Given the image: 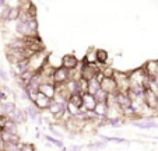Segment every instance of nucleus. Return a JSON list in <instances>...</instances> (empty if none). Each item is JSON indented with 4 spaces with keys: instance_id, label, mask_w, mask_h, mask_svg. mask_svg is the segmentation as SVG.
Returning a JSON list of instances; mask_svg holds the SVG:
<instances>
[{
    "instance_id": "nucleus-1",
    "label": "nucleus",
    "mask_w": 158,
    "mask_h": 151,
    "mask_svg": "<svg viewBox=\"0 0 158 151\" xmlns=\"http://www.w3.org/2000/svg\"><path fill=\"white\" fill-rule=\"evenodd\" d=\"M49 55H46V52L44 50H39V52H35L34 55H31L28 57V70L32 71V73H36L38 70H41L45 66V63L48 62Z\"/></svg>"
},
{
    "instance_id": "nucleus-2",
    "label": "nucleus",
    "mask_w": 158,
    "mask_h": 151,
    "mask_svg": "<svg viewBox=\"0 0 158 151\" xmlns=\"http://www.w3.org/2000/svg\"><path fill=\"white\" fill-rule=\"evenodd\" d=\"M70 80V70L69 69L63 67V66H57L53 69L52 73V81L55 83V86L57 84H64Z\"/></svg>"
},
{
    "instance_id": "nucleus-3",
    "label": "nucleus",
    "mask_w": 158,
    "mask_h": 151,
    "mask_svg": "<svg viewBox=\"0 0 158 151\" xmlns=\"http://www.w3.org/2000/svg\"><path fill=\"white\" fill-rule=\"evenodd\" d=\"M66 105H67V101H59V99L52 98L51 104H49V107H48V111L55 115L56 122H59L60 118L63 116V113L66 112Z\"/></svg>"
},
{
    "instance_id": "nucleus-4",
    "label": "nucleus",
    "mask_w": 158,
    "mask_h": 151,
    "mask_svg": "<svg viewBox=\"0 0 158 151\" xmlns=\"http://www.w3.org/2000/svg\"><path fill=\"white\" fill-rule=\"evenodd\" d=\"M114 78L116 80L118 91H127L129 90V71H119L115 70Z\"/></svg>"
},
{
    "instance_id": "nucleus-5",
    "label": "nucleus",
    "mask_w": 158,
    "mask_h": 151,
    "mask_svg": "<svg viewBox=\"0 0 158 151\" xmlns=\"http://www.w3.org/2000/svg\"><path fill=\"white\" fill-rule=\"evenodd\" d=\"M130 122H131V124H133L134 128H139V129H141V130L155 129L158 126V123L152 118H143L141 120L140 119H133V120H130Z\"/></svg>"
},
{
    "instance_id": "nucleus-6",
    "label": "nucleus",
    "mask_w": 158,
    "mask_h": 151,
    "mask_svg": "<svg viewBox=\"0 0 158 151\" xmlns=\"http://www.w3.org/2000/svg\"><path fill=\"white\" fill-rule=\"evenodd\" d=\"M51 101H52V98L46 97L45 94H42V92L38 91V92H36V95H35V99H34L32 104L35 105V107L42 112V111H46V109H48L49 104H51Z\"/></svg>"
},
{
    "instance_id": "nucleus-7",
    "label": "nucleus",
    "mask_w": 158,
    "mask_h": 151,
    "mask_svg": "<svg viewBox=\"0 0 158 151\" xmlns=\"http://www.w3.org/2000/svg\"><path fill=\"white\" fill-rule=\"evenodd\" d=\"M99 84H101V88L104 90V91H106L108 94H115V92H118V84L114 77H102Z\"/></svg>"
},
{
    "instance_id": "nucleus-8",
    "label": "nucleus",
    "mask_w": 158,
    "mask_h": 151,
    "mask_svg": "<svg viewBox=\"0 0 158 151\" xmlns=\"http://www.w3.org/2000/svg\"><path fill=\"white\" fill-rule=\"evenodd\" d=\"M78 59L74 56L73 53H67V55H63L62 60H60V66L69 69V70H74V69L78 67Z\"/></svg>"
},
{
    "instance_id": "nucleus-9",
    "label": "nucleus",
    "mask_w": 158,
    "mask_h": 151,
    "mask_svg": "<svg viewBox=\"0 0 158 151\" xmlns=\"http://www.w3.org/2000/svg\"><path fill=\"white\" fill-rule=\"evenodd\" d=\"M38 91L45 94L49 98H53L55 95H56V86H55L53 81H44V83L39 84Z\"/></svg>"
},
{
    "instance_id": "nucleus-10",
    "label": "nucleus",
    "mask_w": 158,
    "mask_h": 151,
    "mask_svg": "<svg viewBox=\"0 0 158 151\" xmlns=\"http://www.w3.org/2000/svg\"><path fill=\"white\" fill-rule=\"evenodd\" d=\"M141 67L144 69L146 74L150 78H154L158 74V60H148V62H146Z\"/></svg>"
},
{
    "instance_id": "nucleus-11",
    "label": "nucleus",
    "mask_w": 158,
    "mask_h": 151,
    "mask_svg": "<svg viewBox=\"0 0 158 151\" xmlns=\"http://www.w3.org/2000/svg\"><path fill=\"white\" fill-rule=\"evenodd\" d=\"M10 118H11L17 124H20V126L21 124H25L28 120V116H27L25 109H20V108H15V111L13 112V115L10 116Z\"/></svg>"
},
{
    "instance_id": "nucleus-12",
    "label": "nucleus",
    "mask_w": 158,
    "mask_h": 151,
    "mask_svg": "<svg viewBox=\"0 0 158 151\" xmlns=\"http://www.w3.org/2000/svg\"><path fill=\"white\" fill-rule=\"evenodd\" d=\"M95 104H97V101H95V98H94V95L89 94V92H84L83 94V105H81V108L85 109V111H94Z\"/></svg>"
},
{
    "instance_id": "nucleus-13",
    "label": "nucleus",
    "mask_w": 158,
    "mask_h": 151,
    "mask_svg": "<svg viewBox=\"0 0 158 151\" xmlns=\"http://www.w3.org/2000/svg\"><path fill=\"white\" fill-rule=\"evenodd\" d=\"M15 104L14 101H2L0 102V115H7L11 116L13 112L15 111Z\"/></svg>"
},
{
    "instance_id": "nucleus-14",
    "label": "nucleus",
    "mask_w": 158,
    "mask_h": 151,
    "mask_svg": "<svg viewBox=\"0 0 158 151\" xmlns=\"http://www.w3.org/2000/svg\"><path fill=\"white\" fill-rule=\"evenodd\" d=\"M2 130H6L9 133H13V134H20V124H17L11 118L7 119L6 124H4V128Z\"/></svg>"
},
{
    "instance_id": "nucleus-15",
    "label": "nucleus",
    "mask_w": 158,
    "mask_h": 151,
    "mask_svg": "<svg viewBox=\"0 0 158 151\" xmlns=\"http://www.w3.org/2000/svg\"><path fill=\"white\" fill-rule=\"evenodd\" d=\"M0 136L3 139L4 144L6 143H20L21 139H20V134H13V133H9L6 130H0Z\"/></svg>"
},
{
    "instance_id": "nucleus-16",
    "label": "nucleus",
    "mask_w": 158,
    "mask_h": 151,
    "mask_svg": "<svg viewBox=\"0 0 158 151\" xmlns=\"http://www.w3.org/2000/svg\"><path fill=\"white\" fill-rule=\"evenodd\" d=\"M25 112H27L28 119H31V120H35V122L38 120L39 116H41V111H39L34 104H31L30 107L25 108Z\"/></svg>"
},
{
    "instance_id": "nucleus-17",
    "label": "nucleus",
    "mask_w": 158,
    "mask_h": 151,
    "mask_svg": "<svg viewBox=\"0 0 158 151\" xmlns=\"http://www.w3.org/2000/svg\"><path fill=\"white\" fill-rule=\"evenodd\" d=\"M10 9H11V6H9V4H4V6L0 7V25L10 23V21H9Z\"/></svg>"
},
{
    "instance_id": "nucleus-18",
    "label": "nucleus",
    "mask_w": 158,
    "mask_h": 151,
    "mask_svg": "<svg viewBox=\"0 0 158 151\" xmlns=\"http://www.w3.org/2000/svg\"><path fill=\"white\" fill-rule=\"evenodd\" d=\"M101 88V84H99V81L97 80L95 77L91 78V80H88V86H87V92H89V94H95L98 90Z\"/></svg>"
},
{
    "instance_id": "nucleus-19",
    "label": "nucleus",
    "mask_w": 158,
    "mask_h": 151,
    "mask_svg": "<svg viewBox=\"0 0 158 151\" xmlns=\"http://www.w3.org/2000/svg\"><path fill=\"white\" fill-rule=\"evenodd\" d=\"M44 139L46 140V141H49V143H52L53 145H56L57 148H60V150H63V151H66L67 148L63 145V141L60 139H57V137H53V136H49V134H45L44 136Z\"/></svg>"
},
{
    "instance_id": "nucleus-20",
    "label": "nucleus",
    "mask_w": 158,
    "mask_h": 151,
    "mask_svg": "<svg viewBox=\"0 0 158 151\" xmlns=\"http://www.w3.org/2000/svg\"><path fill=\"white\" fill-rule=\"evenodd\" d=\"M69 102H72L73 105H77V107L81 108V105H83V94L81 92H73V94L69 95Z\"/></svg>"
},
{
    "instance_id": "nucleus-21",
    "label": "nucleus",
    "mask_w": 158,
    "mask_h": 151,
    "mask_svg": "<svg viewBox=\"0 0 158 151\" xmlns=\"http://www.w3.org/2000/svg\"><path fill=\"white\" fill-rule=\"evenodd\" d=\"M83 60L87 63H97V49L95 48H91V49L87 50V53L84 55Z\"/></svg>"
},
{
    "instance_id": "nucleus-22",
    "label": "nucleus",
    "mask_w": 158,
    "mask_h": 151,
    "mask_svg": "<svg viewBox=\"0 0 158 151\" xmlns=\"http://www.w3.org/2000/svg\"><path fill=\"white\" fill-rule=\"evenodd\" d=\"M109 60V55L105 49H97V62L101 65H106Z\"/></svg>"
},
{
    "instance_id": "nucleus-23",
    "label": "nucleus",
    "mask_w": 158,
    "mask_h": 151,
    "mask_svg": "<svg viewBox=\"0 0 158 151\" xmlns=\"http://www.w3.org/2000/svg\"><path fill=\"white\" fill-rule=\"evenodd\" d=\"M94 112H95L98 116H106V112H108L106 102H97L95 108H94Z\"/></svg>"
},
{
    "instance_id": "nucleus-24",
    "label": "nucleus",
    "mask_w": 158,
    "mask_h": 151,
    "mask_svg": "<svg viewBox=\"0 0 158 151\" xmlns=\"http://www.w3.org/2000/svg\"><path fill=\"white\" fill-rule=\"evenodd\" d=\"M102 73V76L104 77H114V73H115V69L114 66H109L106 63V65H102L101 66V70H99Z\"/></svg>"
},
{
    "instance_id": "nucleus-25",
    "label": "nucleus",
    "mask_w": 158,
    "mask_h": 151,
    "mask_svg": "<svg viewBox=\"0 0 158 151\" xmlns=\"http://www.w3.org/2000/svg\"><path fill=\"white\" fill-rule=\"evenodd\" d=\"M94 98H95L97 102H106V98H108V92L104 91L102 88H99L98 91L94 94Z\"/></svg>"
},
{
    "instance_id": "nucleus-26",
    "label": "nucleus",
    "mask_w": 158,
    "mask_h": 151,
    "mask_svg": "<svg viewBox=\"0 0 158 151\" xmlns=\"http://www.w3.org/2000/svg\"><path fill=\"white\" fill-rule=\"evenodd\" d=\"M3 151H21V141L20 143H6Z\"/></svg>"
},
{
    "instance_id": "nucleus-27",
    "label": "nucleus",
    "mask_w": 158,
    "mask_h": 151,
    "mask_svg": "<svg viewBox=\"0 0 158 151\" xmlns=\"http://www.w3.org/2000/svg\"><path fill=\"white\" fill-rule=\"evenodd\" d=\"M106 147V143L102 141V140H99V141L97 143H91V144H88V150H104V148Z\"/></svg>"
},
{
    "instance_id": "nucleus-28",
    "label": "nucleus",
    "mask_w": 158,
    "mask_h": 151,
    "mask_svg": "<svg viewBox=\"0 0 158 151\" xmlns=\"http://www.w3.org/2000/svg\"><path fill=\"white\" fill-rule=\"evenodd\" d=\"M18 15H20V9L15 6H13L11 9H10V15H9V21L10 23H13V21L18 20Z\"/></svg>"
},
{
    "instance_id": "nucleus-29",
    "label": "nucleus",
    "mask_w": 158,
    "mask_h": 151,
    "mask_svg": "<svg viewBox=\"0 0 158 151\" xmlns=\"http://www.w3.org/2000/svg\"><path fill=\"white\" fill-rule=\"evenodd\" d=\"M36 147L32 143H21V151H35Z\"/></svg>"
},
{
    "instance_id": "nucleus-30",
    "label": "nucleus",
    "mask_w": 158,
    "mask_h": 151,
    "mask_svg": "<svg viewBox=\"0 0 158 151\" xmlns=\"http://www.w3.org/2000/svg\"><path fill=\"white\" fill-rule=\"evenodd\" d=\"M0 80L3 81V83H9V81H10L9 74H7V71L4 70L3 67H0Z\"/></svg>"
},
{
    "instance_id": "nucleus-31",
    "label": "nucleus",
    "mask_w": 158,
    "mask_h": 151,
    "mask_svg": "<svg viewBox=\"0 0 158 151\" xmlns=\"http://www.w3.org/2000/svg\"><path fill=\"white\" fill-rule=\"evenodd\" d=\"M110 143H127L125 139H122V137H110Z\"/></svg>"
},
{
    "instance_id": "nucleus-32",
    "label": "nucleus",
    "mask_w": 158,
    "mask_h": 151,
    "mask_svg": "<svg viewBox=\"0 0 158 151\" xmlns=\"http://www.w3.org/2000/svg\"><path fill=\"white\" fill-rule=\"evenodd\" d=\"M69 150L70 151H80V150H83V147H81V145H72V147H69Z\"/></svg>"
},
{
    "instance_id": "nucleus-33",
    "label": "nucleus",
    "mask_w": 158,
    "mask_h": 151,
    "mask_svg": "<svg viewBox=\"0 0 158 151\" xmlns=\"http://www.w3.org/2000/svg\"><path fill=\"white\" fill-rule=\"evenodd\" d=\"M3 147H4V141L2 139V136H0V151H3Z\"/></svg>"
},
{
    "instance_id": "nucleus-34",
    "label": "nucleus",
    "mask_w": 158,
    "mask_h": 151,
    "mask_svg": "<svg viewBox=\"0 0 158 151\" xmlns=\"http://www.w3.org/2000/svg\"><path fill=\"white\" fill-rule=\"evenodd\" d=\"M152 80H154L155 86H157V87H158V74H157V76H155V77H154V78H152Z\"/></svg>"
},
{
    "instance_id": "nucleus-35",
    "label": "nucleus",
    "mask_w": 158,
    "mask_h": 151,
    "mask_svg": "<svg viewBox=\"0 0 158 151\" xmlns=\"http://www.w3.org/2000/svg\"><path fill=\"white\" fill-rule=\"evenodd\" d=\"M157 101H158V91H157Z\"/></svg>"
},
{
    "instance_id": "nucleus-36",
    "label": "nucleus",
    "mask_w": 158,
    "mask_h": 151,
    "mask_svg": "<svg viewBox=\"0 0 158 151\" xmlns=\"http://www.w3.org/2000/svg\"><path fill=\"white\" fill-rule=\"evenodd\" d=\"M157 128H158V126H157Z\"/></svg>"
}]
</instances>
